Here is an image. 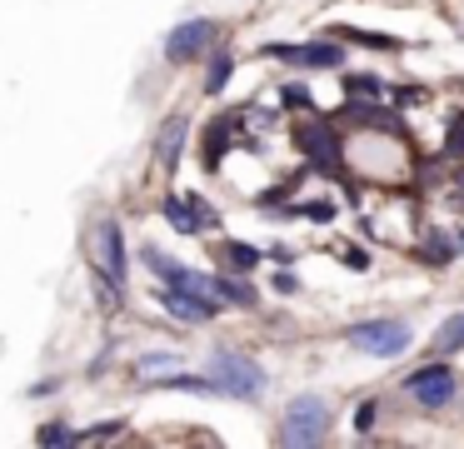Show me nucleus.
I'll return each instance as SVG.
<instances>
[{
	"instance_id": "nucleus-1",
	"label": "nucleus",
	"mask_w": 464,
	"mask_h": 449,
	"mask_svg": "<svg viewBox=\"0 0 464 449\" xmlns=\"http://www.w3.org/2000/svg\"><path fill=\"white\" fill-rule=\"evenodd\" d=\"M210 379L220 385V395H230V399H260L265 395V369L255 365L250 355H235V349H215Z\"/></svg>"
},
{
	"instance_id": "nucleus-2",
	"label": "nucleus",
	"mask_w": 464,
	"mask_h": 449,
	"mask_svg": "<svg viewBox=\"0 0 464 449\" xmlns=\"http://www.w3.org/2000/svg\"><path fill=\"white\" fill-rule=\"evenodd\" d=\"M324 434H330V399L295 395L280 425V444H320Z\"/></svg>"
},
{
	"instance_id": "nucleus-3",
	"label": "nucleus",
	"mask_w": 464,
	"mask_h": 449,
	"mask_svg": "<svg viewBox=\"0 0 464 449\" xmlns=\"http://www.w3.org/2000/svg\"><path fill=\"white\" fill-rule=\"evenodd\" d=\"M344 339H350L360 355H374V359H400L404 349L414 345L404 319H364V325H354Z\"/></svg>"
},
{
	"instance_id": "nucleus-4",
	"label": "nucleus",
	"mask_w": 464,
	"mask_h": 449,
	"mask_svg": "<svg viewBox=\"0 0 464 449\" xmlns=\"http://www.w3.org/2000/svg\"><path fill=\"white\" fill-rule=\"evenodd\" d=\"M295 145H300V155L310 160L314 170H324V175H344V140L334 135V125H324V120H310V125L295 130Z\"/></svg>"
},
{
	"instance_id": "nucleus-5",
	"label": "nucleus",
	"mask_w": 464,
	"mask_h": 449,
	"mask_svg": "<svg viewBox=\"0 0 464 449\" xmlns=\"http://www.w3.org/2000/svg\"><path fill=\"white\" fill-rule=\"evenodd\" d=\"M260 55H270V60H285V65H295V70H340L344 65V50H340V40H310V45H265Z\"/></svg>"
},
{
	"instance_id": "nucleus-6",
	"label": "nucleus",
	"mask_w": 464,
	"mask_h": 449,
	"mask_svg": "<svg viewBox=\"0 0 464 449\" xmlns=\"http://www.w3.org/2000/svg\"><path fill=\"white\" fill-rule=\"evenodd\" d=\"M404 395L414 399V405H424V409H444L454 399V369L450 365H424V369H414V375H404Z\"/></svg>"
},
{
	"instance_id": "nucleus-7",
	"label": "nucleus",
	"mask_w": 464,
	"mask_h": 449,
	"mask_svg": "<svg viewBox=\"0 0 464 449\" xmlns=\"http://www.w3.org/2000/svg\"><path fill=\"white\" fill-rule=\"evenodd\" d=\"M155 299H160V305L170 309L175 319H190V325L215 319V315H220V305H225L220 295H200V289H185V285H165Z\"/></svg>"
},
{
	"instance_id": "nucleus-8",
	"label": "nucleus",
	"mask_w": 464,
	"mask_h": 449,
	"mask_svg": "<svg viewBox=\"0 0 464 449\" xmlns=\"http://www.w3.org/2000/svg\"><path fill=\"white\" fill-rule=\"evenodd\" d=\"M210 40H215V20H185V25H175L170 40H165V60H170V65L200 60L205 50H210Z\"/></svg>"
},
{
	"instance_id": "nucleus-9",
	"label": "nucleus",
	"mask_w": 464,
	"mask_h": 449,
	"mask_svg": "<svg viewBox=\"0 0 464 449\" xmlns=\"http://www.w3.org/2000/svg\"><path fill=\"white\" fill-rule=\"evenodd\" d=\"M95 259H101V269L115 279V285H125V269H130V259H125L121 220H101V225H95Z\"/></svg>"
},
{
	"instance_id": "nucleus-10",
	"label": "nucleus",
	"mask_w": 464,
	"mask_h": 449,
	"mask_svg": "<svg viewBox=\"0 0 464 449\" xmlns=\"http://www.w3.org/2000/svg\"><path fill=\"white\" fill-rule=\"evenodd\" d=\"M235 125H240V115H220L215 125H205V145H200V160H205V170H220L225 150L235 145Z\"/></svg>"
},
{
	"instance_id": "nucleus-11",
	"label": "nucleus",
	"mask_w": 464,
	"mask_h": 449,
	"mask_svg": "<svg viewBox=\"0 0 464 449\" xmlns=\"http://www.w3.org/2000/svg\"><path fill=\"white\" fill-rule=\"evenodd\" d=\"M185 130H190V125H185V115H170V120L160 125V145H155V155H160V165H165V170H175V165H180Z\"/></svg>"
},
{
	"instance_id": "nucleus-12",
	"label": "nucleus",
	"mask_w": 464,
	"mask_h": 449,
	"mask_svg": "<svg viewBox=\"0 0 464 449\" xmlns=\"http://www.w3.org/2000/svg\"><path fill=\"white\" fill-rule=\"evenodd\" d=\"M330 40H350V45H364V50H400L394 35H380V30H354V25H330L324 30Z\"/></svg>"
},
{
	"instance_id": "nucleus-13",
	"label": "nucleus",
	"mask_w": 464,
	"mask_h": 449,
	"mask_svg": "<svg viewBox=\"0 0 464 449\" xmlns=\"http://www.w3.org/2000/svg\"><path fill=\"white\" fill-rule=\"evenodd\" d=\"M459 239H450L444 229H430L424 235V245H420V255H424V265H454V255H459Z\"/></svg>"
},
{
	"instance_id": "nucleus-14",
	"label": "nucleus",
	"mask_w": 464,
	"mask_h": 449,
	"mask_svg": "<svg viewBox=\"0 0 464 449\" xmlns=\"http://www.w3.org/2000/svg\"><path fill=\"white\" fill-rule=\"evenodd\" d=\"M160 215L170 220V225L180 229V235H200V229H205V220L195 215V210H190V200H180V195H170V200H165V205H160Z\"/></svg>"
},
{
	"instance_id": "nucleus-15",
	"label": "nucleus",
	"mask_w": 464,
	"mask_h": 449,
	"mask_svg": "<svg viewBox=\"0 0 464 449\" xmlns=\"http://www.w3.org/2000/svg\"><path fill=\"white\" fill-rule=\"evenodd\" d=\"M220 259H225V269H235V275H245V269H255L265 255H260L255 245H245V239H225V245H220Z\"/></svg>"
},
{
	"instance_id": "nucleus-16",
	"label": "nucleus",
	"mask_w": 464,
	"mask_h": 449,
	"mask_svg": "<svg viewBox=\"0 0 464 449\" xmlns=\"http://www.w3.org/2000/svg\"><path fill=\"white\" fill-rule=\"evenodd\" d=\"M230 75H235V55L230 50H215L210 70H205V95H220V90L230 85Z\"/></svg>"
},
{
	"instance_id": "nucleus-17",
	"label": "nucleus",
	"mask_w": 464,
	"mask_h": 449,
	"mask_svg": "<svg viewBox=\"0 0 464 449\" xmlns=\"http://www.w3.org/2000/svg\"><path fill=\"white\" fill-rule=\"evenodd\" d=\"M280 220H314V225H330V220H340V205H334V200H310V205H290Z\"/></svg>"
},
{
	"instance_id": "nucleus-18",
	"label": "nucleus",
	"mask_w": 464,
	"mask_h": 449,
	"mask_svg": "<svg viewBox=\"0 0 464 449\" xmlns=\"http://www.w3.org/2000/svg\"><path fill=\"white\" fill-rule=\"evenodd\" d=\"M464 349V315H450L434 335V355H459Z\"/></svg>"
},
{
	"instance_id": "nucleus-19",
	"label": "nucleus",
	"mask_w": 464,
	"mask_h": 449,
	"mask_svg": "<svg viewBox=\"0 0 464 449\" xmlns=\"http://www.w3.org/2000/svg\"><path fill=\"white\" fill-rule=\"evenodd\" d=\"M215 289H220L225 305H255V285H245V279H230V275H215Z\"/></svg>"
},
{
	"instance_id": "nucleus-20",
	"label": "nucleus",
	"mask_w": 464,
	"mask_h": 449,
	"mask_svg": "<svg viewBox=\"0 0 464 449\" xmlns=\"http://www.w3.org/2000/svg\"><path fill=\"white\" fill-rule=\"evenodd\" d=\"M344 95L360 100V105H364V100H380L384 95V80L380 75H344Z\"/></svg>"
},
{
	"instance_id": "nucleus-21",
	"label": "nucleus",
	"mask_w": 464,
	"mask_h": 449,
	"mask_svg": "<svg viewBox=\"0 0 464 449\" xmlns=\"http://www.w3.org/2000/svg\"><path fill=\"white\" fill-rule=\"evenodd\" d=\"M165 389H190V395H220V385H215L210 375H170V379H160Z\"/></svg>"
},
{
	"instance_id": "nucleus-22",
	"label": "nucleus",
	"mask_w": 464,
	"mask_h": 449,
	"mask_svg": "<svg viewBox=\"0 0 464 449\" xmlns=\"http://www.w3.org/2000/svg\"><path fill=\"white\" fill-rule=\"evenodd\" d=\"M35 439H41V444H71V439H75V429L55 419V425H41V429H35Z\"/></svg>"
},
{
	"instance_id": "nucleus-23",
	"label": "nucleus",
	"mask_w": 464,
	"mask_h": 449,
	"mask_svg": "<svg viewBox=\"0 0 464 449\" xmlns=\"http://www.w3.org/2000/svg\"><path fill=\"white\" fill-rule=\"evenodd\" d=\"M444 155H450V160H464V115H454L450 140H444Z\"/></svg>"
},
{
	"instance_id": "nucleus-24",
	"label": "nucleus",
	"mask_w": 464,
	"mask_h": 449,
	"mask_svg": "<svg viewBox=\"0 0 464 449\" xmlns=\"http://www.w3.org/2000/svg\"><path fill=\"white\" fill-rule=\"evenodd\" d=\"M280 105L285 110H310V90H304V85H285L280 90Z\"/></svg>"
},
{
	"instance_id": "nucleus-25",
	"label": "nucleus",
	"mask_w": 464,
	"mask_h": 449,
	"mask_svg": "<svg viewBox=\"0 0 464 449\" xmlns=\"http://www.w3.org/2000/svg\"><path fill=\"white\" fill-rule=\"evenodd\" d=\"M374 415H380V405H374V399H364V405L354 409V429H360V434H370V429H374Z\"/></svg>"
},
{
	"instance_id": "nucleus-26",
	"label": "nucleus",
	"mask_w": 464,
	"mask_h": 449,
	"mask_svg": "<svg viewBox=\"0 0 464 449\" xmlns=\"http://www.w3.org/2000/svg\"><path fill=\"white\" fill-rule=\"evenodd\" d=\"M424 100H430V95H424L420 85H400V90H394V105H400V110H410V105H424Z\"/></svg>"
},
{
	"instance_id": "nucleus-27",
	"label": "nucleus",
	"mask_w": 464,
	"mask_h": 449,
	"mask_svg": "<svg viewBox=\"0 0 464 449\" xmlns=\"http://www.w3.org/2000/svg\"><path fill=\"white\" fill-rule=\"evenodd\" d=\"M185 200H190V210H195V215L205 220V229H215V225H220V215H215V205H205L200 195H185Z\"/></svg>"
},
{
	"instance_id": "nucleus-28",
	"label": "nucleus",
	"mask_w": 464,
	"mask_h": 449,
	"mask_svg": "<svg viewBox=\"0 0 464 449\" xmlns=\"http://www.w3.org/2000/svg\"><path fill=\"white\" fill-rule=\"evenodd\" d=\"M121 419H111V425H95V429H85V434H75V439H115V434H121Z\"/></svg>"
},
{
	"instance_id": "nucleus-29",
	"label": "nucleus",
	"mask_w": 464,
	"mask_h": 449,
	"mask_svg": "<svg viewBox=\"0 0 464 449\" xmlns=\"http://www.w3.org/2000/svg\"><path fill=\"white\" fill-rule=\"evenodd\" d=\"M275 289H280V295H300V279H295L290 269H280V275H275Z\"/></svg>"
},
{
	"instance_id": "nucleus-30",
	"label": "nucleus",
	"mask_w": 464,
	"mask_h": 449,
	"mask_svg": "<svg viewBox=\"0 0 464 449\" xmlns=\"http://www.w3.org/2000/svg\"><path fill=\"white\" fill-rule=\"evenodd\" d=\"M170 365H175L170 355H145V359H140V369H145V375H150V369H170Z\"/></svg>"
},
{
	"instance_id": "nucleus-31",
	"label": "nucleus",
	"mask_w": 464,
	"mask_h": 449,
	"mask_svg": "<svg viewBox=\"0 0 464 449\" xmlns=\"http://www.w3.org/2000/svg\"><path fill=\"white\" fill-rule=\"evenodd\" d=\"M344 265H350V269H370V255H364V249H344Z\"/></svg>"
},
{
	"instance_id": "nucleus-32",
	"label": "nucleus",
	"mask_w": 464,
	"mask_h": 449,
	"mask_svg": "<svg viewBox=\"0 0 464 449\" xmlns=\"http://www.w3.org/2000/svg\"><path fill=\"white\" fill-rule=\"evenodd\" d=\"M459 245H464V229H459Z\"/></svg>"
}]
</instances>
